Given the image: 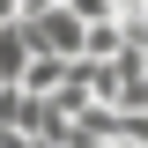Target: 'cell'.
Masks as SVG:
<instances>
[{
	"mask_svg": "<svg viewBox=\"0 0 148 148\" xmlns=\"http://www.w3.org/2000/svg\"><path fill=\"white\" fill-rule=\"evenodd\" d=\"M15 15H22V0H0V22H15Z\"/></svg>",
	"mask_w": 148,
	"mask_h": 148,
	"instance_id": "obj_5",
	"label": "cell"
},
{
	"mask_svg": "<svg viewBox=\"0 0 148 148\" xmlns=\"http://www.w3.org/2000/svg\"><path fill=\"white\" fill-rule=\"evenodd\" d=\"M22 22H30V45H37V52L82 59V30H89V22H74L67 8H37V15H22Z\"/></svg>",
	"mask_w": 148,
	"mask_h": 148,
	"instance_id": "obj_1",
	"label": "cell"
},
{
	"mask_svg": "<svg viewBox=\"0 0 148 148\" xmlns=\"http://www.w3.org/2000/svg\"><path fill=\"white\" fill-rule=\"evenodd\" d=\"M59 82H67V59H52V52H30V67H22V82H15V89H22V96H52Z\"/></svg>",
	"mask_w": 148,
	"mask_h": 148,
	"instance_id": "obj_3",
	"label": "cell"
},
{
	"mask_svg": "<svg viewBox=\"0 0 148 148\" xmlns=\"http://www.w3.org/2000/svg\"><path fill=\"white\" fill-rule=\"evenodd\" d=\"M119 52H126V30H119V22H89V30H82V59L104 67V59H119Z\"/></svg>",
	"mask_w": 148,
	"mask_h": 148,
	"instance_id": "obj_4",
	"label": "cell"
},
{
	"mask_svg": "<svg viewBox=\"0 0 148 148\" xmlns=\"http://www.w3.org/2000/svg\"><path fill=\"white\" fill-rule=\"evenodd\" d=\"M30 52H37V45H30V22H0V89H15V82H22V67H30Z\"/></svg>",
	"mask_w": 148,
	"mask_h": 148,
	"instance_id": "obj_2",
	"label": "cell"
}]
</instances>
